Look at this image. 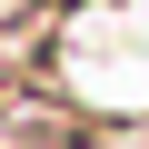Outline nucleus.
<instances>
[{
	"label": "nucleus",
	"instance_id": "obj_1",
	"mask_svg": "<svg viewBox=\"0 0 149 149\" xmlns=\"http://www.w3.org/2000/svg\"><path fill=\"white\" fill-rule=\"evenodd\" d=\"M40 80L90 129H149V0H70L40 40Z\"/></svg>",
	"mask_w": 149,
	"mask_h": 149
},
{
	"label": "nucleus",
	"instance_id": "obj_2",
	"mask_svg": "<svg viewBox=\"0 0 149 149\" xmlns=\"http://www.w3.org/2000/svg\"><path fill=\"white\" fill-rule=\"evenodd\" d=\"M0 149H10V139H0Z\"/></svg>",
	"mask_w": 149,
	"mask_h": 149
}]
</instances>
